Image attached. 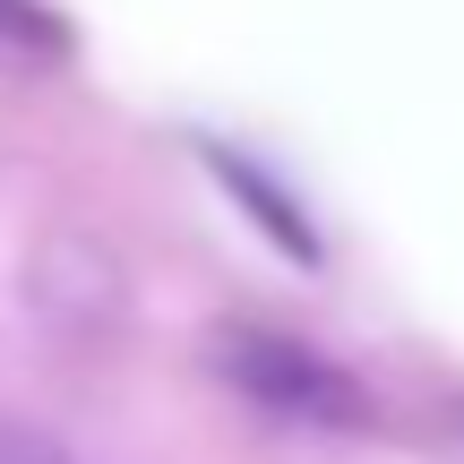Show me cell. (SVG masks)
<instances>
[{
	"label": "cell",
	"instance_id": "3",
	"mask_svg": "<svg viewBox=\"0 0 464 464\" xmlns=\"http://www.w3.org/2000/svg\"><path fill=\"white\" fill-rule=\"evenodd\" d=\"M69 61V26L44 9V0H0V69L9 78H44V69Z\"/></svg>",
	"mask_w": 464,
	"mask_h": 464
},
{
	"label": "cell",
	"instance_id": "4",
	"mask_svg": "<svg viewBox=\"0 0 464 464\" xmlns=\"http://www.w3.org/2000/svg\"><path fill=\"white\" fill-rule=\"evenodd\" d=\"M0 464H78V456H69L61 439H44V430H26V421L0 413Z\"/></svg>",
	"mask_w": 464,
	"mask_h": 464
},
{
	"label": "cell",
	"instance_id": "1",
	"mask_svg": "<svg viewBox=\"0 0 464 464\" xmlns=\"http://www.w3.org/2000/svg\"><path fill=\"white\" fill-rule=\"evenodd\" d=\"M216 370L258 404V413L301 421V430H353V421L370 413V396H362L353 370H335L327 353H310L301 335H276V327H224Z\"/></svg>",
	"mask_w": 464,
	"mask_h": 464
},
{
	"label": "cell",
	"instance_id": "2",
	"mask_svg": "<svg viewBox=\"0 0 464 464\" xmlns=\"http://www.w3.org/2000/svg\"><path fill=\"white\" fill-rule=\"evenodd\" d=\"M198 155H207V172H216V181L232 189V198H241V207H249V224H258V232H266V241H284V249H293V258H301V266H318V232H310V224H301V207H293V198H284V189H266V172H258V164H249V155H232V147H224V138H198Z\"/></svg>",
	"mask_w": 464,
	"mask_h": 464
}]
</instances>
